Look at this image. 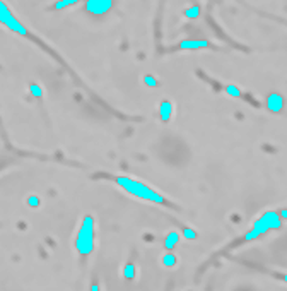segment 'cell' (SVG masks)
<instances>
[{
  "instance_id": "obj_15",
  "label": "cell",
  "mask_w": 287,
  "mask_h": 291,
  "mask_svg": "<svg viewBox=\"0 0 287 291\" xmlns=\"http://www.w3.org/2000/svg\"><path fill=\"white\" fill-rule=\"evenodd\" d=\"M144 82H145V86H149V87H157V86H159L157 79L154 77V76H145V77H144Z\"/></svg>"
},
{
  "instance_id": "obj_6",
  "label": "cell",
  "mask_w": 287,
  "mask_h": 291,
  "mask_svg": "<svg viewBox=\"0 0 287 291\" xmlns=\"http://www.w3.org/2000/svg\"><path fill=\"white\" fill-rule=\"evenodd\" d=\"M284 96L280 94V92H270V94L267 96V110L270 113H280L282 110H284Z\"/></svg>"
},
{
  "instance_id": "obj_2",
  "label": "cell",
  "mask_w": 287,
  "mask_h": 291,
  "mask_svg": "<svg viewBox=\"0 0 287 291\" xmlns=\"http://www.w3.org/2000/svg\"><path fill=\"white\" fill-rule=\"evenodd\" d=\"M96 245V224L92 216H86L81 223L76 238V250L81 255H91Z\"/></svg>"
},
{
  "instance_id": "obj_19",
  "label": "cell",
  "mask_w": 287,
  "mask_h": 291,
  "mask_svg": "<svg viewBox=\"0 0 287 291\" xmlns=\"http://www.w3.org/2000/svg\"><path fill=\"white\" fill-rule=\"evenodd\" d=\"M279 214H280V218H282V219H287V209H282Z\"/></svg>"
},
{
  "instance_id": "obj_14",
  "label": "cell",
  "mask_w": 287,
  "mask_h": 291,
  "mask_svg": "<svg viewBox=\"0 0 287 291\" xmlns=\"http://www.w3.org/2000/svg\"><path fill=\"white\" fill-rule=\"evenodd\" d=\"M185 16L188 17V19H197L198 16H200V9L198 7H190L185 11Z\"/></svg>"
},
{
  "instance_id": "obj_1",
  "label": "cell",
  "mask_w": 287,
  "mask_h": 291,
  "mask_svg": "<svg viewBox=\"0 0 287 291\" xmlns=\"http://www.w3.org/2000/svg\"><path fill=\"white\" fill-rule=\"evenodd\" d=\"M114 182H117L118 187H122L123 190L129 192L130 196L137 197V199L149 201V202H154V204H162V202H164V197H162L161 193H157L152 187L139 182V180L129 178V176H117Z\"/></svg>"
},
{
  "instance_id": "obj_13",
  "label": "cell",
  "mask_w": 287,
  "mask_h": 291,
  "mask_svg": "<svg viewBox=\"0 0 287 291\" xmlns=\"http://www.w3.org/2000/svg\"><path fill=\"white\" fill-rule=\"evenodd\" d=\"M77 2H81V0H60V2H56L55 4V9H67L70 6H74V4H77Z\"/></svg>"
},
{
  "instance_id": "obj_16",
  "label": "cell",
  "mask_w": 287,
  "mask_h": 291,
  "mask_svg": "<svg viewBox=\"0 0 287 291\" xmlns=\"http://www.w3.org/2000/svg\"><path fill=\"white\" fill-rule=\"evenodd\" d=\"M29 89H31V94H33L34 98H41L43 92H41V87H39L38 84H31Z\"/></svg>"
},
{
  "instance_id": "obj_10",
  "label": "cell",
  "mask_w": 287,
  "mask_h": 291,
  "mask_svg": "<svg viewBox=\"0 0 287 291\" xmlns=\"http://www.w3.org/2000/svg\"><path fill=\"white\" fill-rule=\"evenodd\" d=\"M176 262H178V259H176L175 254H166L164 257H162V264H164V267H175Z\"/></svg>"
},
{
  "instance_id": "obj_17",
  "label": "cell",
  "mask_w": 287,
  "mask_h": 291,
  "mask_svg": "<svg viewBox=\"0 0 287 291\" xmlns=\"http://www.w3.org/2000/svg\"><path fill=\"white\" fill-rule=\"evenodd\" d=\"M183 236L187 238V240H195V238H197V233H195V230H190V228H185V230H183Z\"/></svg>"
},
{
  "instance_id": "obj_21",
  "label": "cell",
  "mask_w": 287,
  "mask_h": 291,
  "mask_svg": "<svg viewBox=\"0 0 287 291\" xmlns=\"http://www.w3.org/2000/svg\"><path fill=\"white\" fill-rule=\"evenodd\" d=\"M284 281H285V283H287V274L284 276Z\"/></svg>"
},
{
  "instance_id": "obj_3",
  "label": "cell",
  "mask_w": 287,
  "mask_h": 291,
  "mask_svg": "<svg viewBox=\"0 0 287 291\" xmlns=\"http://www.w3.org/2000/svg\"><path fill=\"white\" fill-rule=\"evenodd\" d=\"M279 228H282L280 214L275 213V211H267V213H263L257 221L253 223L251 230L245 235V240L253 241V240H257V238L263 236L265 233H268L272 230H279Z\"/></svg>"
},
{
  "instance_id": "obj_11",
  "label": "cell",
  "mask_w": 287,
  "mask_h": 291,
  "mask_svg": "<svg viewBox=\"0 0 287 291\" xmlns=\"http://www.w3.org/2000/svg\"><path fill=\"white\" fill-rule=\"evenodd\" d=\"M123 276H125L127 279H134L135 277V266L132 262L127 264L125 269H123Z\"/></svg>"
},
{
  "instance_id": "obj_18",
  "label": "cell",
  "mask_w": 287,
  "mask_h": 291,
  "mask_svg": "<svg viewBox=\"0 0 287 291\" xmlns=\"http://www.w3.org/2000/svg\"><path fill=\"white\" fill-rule=\"evenodd\" d=\"M39 204V202H38V197H29V206H33V207H36Z\"/></svg>"
},
{
  "instance_id": "obj_4",
  "label": "cell",
  "mask_w": 287,
  "mask_h": 291,
  "mask_svg": "<svg viewBox=\"0 0 287 291\" xmlns=\"http://www.w3.org/2000/svg\"><path fill=\"white\" fill-rule=\"evenodd\" d=\"M0 23L11 31H14V33L21 34V36H28V29L16 19V16L12 14L11 9L4 4V0H0Z\"/></svg>"
},
{
  "instance_id": "obj_22",
  "label": "cell",
  "mask_w": 287,
  "mask_h": 291,
  "mask_svg": "<svg viewBox=\"0 0 287 291\" xmlns=\"http://www.w3.org/2000/svg\"><path fill=\"white\" fill-rule=\"evenodd\" d=\"M243 291H246V289H243Z\"/></svg>"
},
{
  "instance_id": "obj_5",
  "label": "cell",
  "mask_w": 287,
  "mask_h": 291,
  "mask_svg": "<svg viewBox=\"0 0 287 291\" xmlns=\"http://www.w3.org/2000/svg\"><path fill=\"white\" fill-rule=\"evenodd\" d=\"M113 7V0H86V11L94 16H103Z\"/></svg>"
},
{
  "instance_id": "obj_20",
  "label": "cell",
  "mask_w": 287,
  "mask_h": 291,
  "mask_svg": "<svg viewBox=\"0 0 287 291\" xmlns=\"http://www.w3.org/2000/svg\"><path fill=\"white\" fill-rule=\"evenodd\" d=\"M91 291H99V286L96 284V283H92L91 284Z\"/></svg>"
},
{
  "instance_id": "obj_7",
  "label": "cell",
  "mask_w": 287,
  "mask_h": 291,
  "mask_svg": "<svg viewBox=\"0 0 287 291\" xmlns=\"http://www.w3.org/2000/svg\"><path fill=\"white\" fill-rule=\"evenodd\" d=\"M207 46H209L207 39H185V41L180 43L182 50H198V48H207Z\"/></svg>"
},
{
  "instance_id": "obj_8",
  "label": "cell",
  "mask_w": 287,
  "mask_h": 291,
  "mask_svg": "<svg viewBox=\"0 0 287 291\" xmlns=\"http://www.w3.org/2000/svg\"><path fill=\"white\" fill-rule=\"evenodd\" d=\"M171 115H173V103L169 100H162L161 105H159V117H161L162 122H169Z\"/></svg>"
},
{
  "instance_id": "obj_12",
  "label": "cell",
  "mask_w": 287,
  "mask_h": 291,
  "mask_svg": "<svg viewBox=\"0 0 287 291\" xmlns=\"http://www.w3.org/2000/svg\"><path fill=\"white\" fill-rule=\"evenodd\" d=\"M226 92H227L229 96H233V98H240V96H241L240 87L235 86V84H227L226 86Z\"/></svg>"
},
{
  "instance_id": "obj_9",
  "label": "cell",
  "mask_w": 287,
  "mask_h": 291,
  "mask_svg": "<svg viewBox=\"0 0 287 291\" xmlns=\"http://www.w3.org/2000/svg\"><path fill=\"white\" fill-rule=\"evenodd\" d=\"M180 241V233L178 231H169L164 238V249L166 250H173Z\"/></svg>"
}]
</instances>
